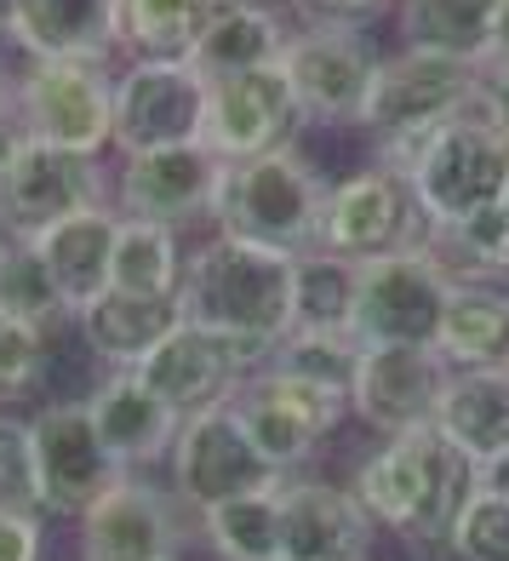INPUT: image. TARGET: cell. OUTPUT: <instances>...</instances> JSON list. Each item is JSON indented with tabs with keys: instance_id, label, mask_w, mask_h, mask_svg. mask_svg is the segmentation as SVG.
Segmentation results:
<instances>
[{
	"instance_id": "5",
	"label": "cell",
	"mask_w": 509,
	"mask_h": 561,
	"mask_svg": "<svg viewBox=\"0 0 509 561\" xmlns=\"http://www.w3.org/2000/svg\"><path fill=\"white\" fill-rule=\"evenodd\" d=\"M406 184L424 213V229L475 218L481 207H498L509 184V144L493 133L475 110L452 115L447 126L429 133L418 161L406 167Z\"/></svg>"
},
{
	"instance_id": "31",
	"label": "cell",
	"mask_w": 509,
	"mask_h": 561,
	"mask_svg": "<svg viewBox=\"0 0 509 561\" xmlns=\"http://www.w3.org/2000/svg\"><path fill=\"white\" fill-rule=\"evenodd\" d=\"M184 236L166 224H143V218H120L115 229V259H109V287L115 293H138V298H177L184 280Z\"/></svg>"
},
{
	"instance_id": "42",
	"label": "cell",
	"mask_w": 509,
	"mask_h": 561,
	"mask_svg": "<svg viewBox=\"0 0 509 561\" xmlns=\"http://www.w3.org/2000/svg\"><path fill=\"white\" fill-rule=\"evenodd\" d=\"M487 64H509V0H498V23H493V58Z\"/></svg>"
},
{
	"instance_id": "34",
	"label": "cell",
	"mask_w": 509,
	"mask_h": 561,
	"mask_svg": "<svg viewBox=\"0 0 509 561\" xmlns=\"http://www.w3.org/2000/svg\"><path fill=\"white\" fill-rule=\"evenodd\" d=\"M355 362H361V344L355 339H315V333H287L281 350L269 355V367L298 373L321 390H338L344 401H349V385H355Z\"/></svg>"
},
{
	"instance_id": "9",
	"label": "cell",
	"mask_w": 509,
	"mask_h": 561,
	"mask_svg": "<svg viewBox=\"0 0 509 561\" xmlns=\"http://www.w3.org/2000/svg\"><path fill=\"white\" fill-rule=\"evenodd\" d=\"M189 510L166 481L120 470L81 516H74V561H184Z\"/></svg>"
},
{
	"instance_id": "40",
	"label": "cell",
	"mask_w": 509,
	"mask_h": 561,
	"mask_svg": "<svg viewBox=\"0 0 509 561\" xmlns=\"http://www.w3.org/2000/svg\"><path fill=\"white\" fill-rule=\"evenodd\" d=\"M0 561H46V522L0 516Z\"/></svg>"
},
{
	"instance_id": "17",
	"label": "cell",
	"mask_w": 509,
	"mask_h": 561,
	"mask_svg": "<svg viewBox=\"0 0 509 561\" xmlns=\"http://www.w3.org/2000/svg\"><path fill=\"white\" fill-rule=\"evenodd\" d=\"M303 133H310V126H303V115L292 104V87H287L281 64L207 81V126H200V144H207L218 161L269 156V149L303 144Z\"/></svg>"
},
{
	"instance_id": "3",
	"label": "cell",
	"mask_w": 509,
	"mask_h": 561,
	"mask_svg": "<svg viewBox=\"0 0 509 561\" xmlns=\"http://www.w3.org/2000/svg\"><path fill=\"white\" fill-rule=\"evenodd\" d=\"M475 81H481V69H470V64L406 53V46L384 53L372 98L361 110V126H355V133L367 138V161L406 178V167L418 161L429 133L475 104Z\"/></svg>"
},
{
	"instance_id": "6",
	"label": "cell",
	"mask_w": 509,
	"mask_h": 561,
	"mask_svg": "<svg viewBox=\"0 0 509 561\" xmlns=\"http://www.w3.org/2000/svg\"><path fill=\"white\" fill-rule=\"evenodd\" d=\"M18 115L35 144L104 161L115 156V64H23L18 58Z\"/></svg>"
},
{
	"instance_id": "14",
	"label": "cell",
	"mask_w": 509,
	"mask_h": 561,
	"mask_svg": "<svg viewBox=\"0 0 509 561\" xmlns=\"http://www.w3.org/2000/svg\"><path fill=\"white\" fill-rule=\"evenodd\" d=\"M86 207H115V172L92 156H69V149L30 138L12 172L0 178V229H7V241H30Z\"/></svg>"
},
{
	"instance_id": "22",
	"label": "cell",
	"mask_w": 509,
	"mask_h": 561,
	"mask_svg": "<svg viewBox=\"0 0 509 561\" xmlns=\"http://www.w3.org/2000/svg\"><path fill=\"white\" fill-rule=\"evenodd\" d=\"M86 413L97 424V442L109 447V458L120 470L166 465L172 436H177V424H184L155 390H143L132 373H109L104 385L86 396Z\"/></svg>"
},
{
	"instance_id": "33",
	"label": "cell",
	"mask_w": 509,
	"mask_h": 561,
	"mask_svg": "<svg viewBox=\"0 0 509 561\" xmlns=\"http://www.w3.org/2000/svg\"><path fill=\"white\" fill-rule=\"evenodd\" d=\"M0 316L35 327L46 339L74 327L63 293L53 287V275L35 259V247H23V241H7V252H0Z\"/></svg>"
},
{
	"instance_id": "1",
	"label": "cell",
	"mask_w": 509,
	"mask_h": 561,
	"mask_svg": "<svg viewBox=\"0 0 509 561\" xmlns=\"http://www.w3.org/2000/svg\"><path fill=\"white\" fill-rule=\"evenodd\" d=\"M344 488L378 533H395L418 561H452V533L470 499L487 488V470L458 453L436 424H424L406 436L372 442Z\"/></svg>"
},
{
	"instance_id": "38",
	"label": "cell",
	"mask_w": 509,
	"mask_h": 561,
	"mask_svg": "<svg viewBox=\"0 0 509 561\" xmlns=\"http://www.w3.org/2000/svg\"><path fill=\"white\" fill-rule=\"evenodd\" d=\"M292 23H321V30H372L395 18V0H281Z\"/></svg>"
},
{
	"instance_id": "35",
	"label": "cell",
	"mask_w": 509,
	"mask_h": 561,
	"mask_svg": "<svg viewBox=\"0 0 509 561\" xmlns=\"http://www.w3.org/2000/svg\"><path fill=\"white\" fill-rule=\"evenodd\" d=\"M0 516L46 522L41 476H35V436H30V419H18V413H0Z\"/></svg>"
},
{
	"instance_id": "30",
	"label": "cell",
	"mask_w": 509,
	"mask_h": 561,
	"mask_svg": "<svg viewBox=\"0 0 509 561\" xmlns=\"http://www.w3.org/2000/svg\"><path fill=\"white\" fill-rule=\"evenodd\" d=\"M355 316V264L338 252H292V333L349 339Z\"/></svg>"
},
{
	"instance_id": "4",
	"label": "cell",
	"mask_w": 509,
	"mask_h": 561,
	"mask_svg": "<svg viewBox=\"0 0 509 561\" xmlns=\"http://www.w3.org/2000/svg\"><path fill=\"white\" fill-rule=\"evenodd\" d=\"M326 184L333 178L303 156V144L269 149V156H252V161H223L212 229L275 252H310L321 236Z\"/></svg>"
},
{
	"instance_id": "10",
	"label": "cell",
	"mask_w": 509,
	"mask_h": 561,
	"mask_svg": "<svg viewBox=\"0 0 509 561\" xmlns=\"http://www.w3.org/2000/svg\"><path fill=\"white\" fill-rule=\"evenodd\" d=\"M452 275L424 247L384 252V259L355 264V316L349 339L361 350L378 344H436L447 310Z\"/></svg>"
},
{
	"instance_id": "13",
	"label": "cell",
	"mask_w": 509,
	"mask_h": 561,
	"mask_svg": "<svg viewBox=\"0 0 509 561\" xmlns=\"http://www.w3.org/2000/svg\"><path fill=\"white\" fill-rule=\"evenodd\" d=\"M207 75L195 64H120L115 69V161L200 144Z\"/></svg>"
},
{
	"instance_id": "25",
	"label": "cell",
	"mask_w": 509,
	"mask_h": 561,
	"mask_svg": "<svg viewBox=\"0 0 509 561\" xmlns=\"http://www.w3.org/2000/svg\"><path fill=\"white\" fill-rule=\"evenodd\" d=\"M177 327H184V304L177 298H138V293H115V287L74 316V333H81L86 355L104 362L109 373H132Z\"/></svg>"
},
{
	"instance_id": "20",
	"label": "cell",
	"mask_w": 509,
	"mask_h": 561,
	"mask_svg": "<svg viewBox=\"0 0 509 561\" xmlns=\"http://www.w3.org/2000/svg\"><path fill=\"white\" fill-rule=\"evenodd\" d=\"M281 561H372L378 527L344 481L281 476Z\"/></svg>"
},
{
	"instance_id": "45",
	"label": "cell",
	"mask_w": 509,
	"mask_h": 561,
	"mask_svg": "<svg viewBox=\"0 0 509 561\" xmlns=\"http://www.w3.org/2000/svg\"><path fill=\"white\" fill-rule=\"evenodd\" d=\"M0 252H7V229H0Z\"/></svg>"
},
{
	"instance_id": "2",
	"label": "cell",
	"mask_w": 509,
	"mask_h": 561,
	"mask_svg": "<svg viewBox=\"0 0 509 561\" xmlns=\"http://www.w3.org/2000/svg\"><path fill=\"white\" fill-rule=\"evenodd\" d=\"M177 304L184 321L246 350L252 367H269V355L292 333V252L207 229L184 252Z\"/></svg>"
},
{
	"instance_id": "12",
	"label": "cell",
	"mask_w": 509,
	"mask_h": 561,
	"mask_svg": "<svg viewBox=\"0 0 509 561\" xmlns=\"http://www.w3.org/2000/svg\"><path fill=\"white\" fill-rule=\"evenodd\" d=\"M424 241V213L413 201V184L401 172L361 161L355 172L326 184V207H321V252H338L349 264L384 259V252H406Z\"/></svg>"
},
{
	"instance_id": "43",
	"label": "cell",
	"mask_w": 509,
	"mask_h": 561,
	"mask_svg": "<svg viewBox=\"0 0 509 561\" xmlns=\"http://www.w3.org/2000/svg\"><path fill=\"white\" fill-rule=\"evenodd\" d=\"M487 488H498V493H509V458H498V465L487 470Z\"/></svg>"
},
{
	"instance_id": "23",
	"label": "cell",
	"mask_w": 509,
	"mask_h": 561,
	"mask_svg": "<svg viewBox=\"0 0 509 561\" xmlns=\"http://www.w3.org/2000/svg\"><path fill=\"white\" fill-rule=\"evenodd\" d=\"M292 12L281 0H218V12L207 23V35L195 41L189 64L223 81V75H246V69H275L292 41Z\"/></svg>"
},
{
	"instance_id": "27",
	"label": "cell",
	"mask_w": 509,
	"mask_h": 561,
	"mask_svg": "<svg viewBox=\"0 0 509 561\" xmlns=\"http://www.w3.org/2000/svg\"><path fill=\"white\" fill-rule=\"evenodd\" d=\"M498 0H395V41L406 53L481 69L493 58Z\"/></svg>"
},
{
	"instance_id": "32",
	"label": "cell",
	"mask_w": 509,
	"mask_h": 561,
	"mask_svg": "<svg viewBox=\"0 0 509 561\" xmlns=\"http://www.w3.org/2000/svg\"><path fill=\"white\" fill-rule=\"evenodd\" d=\"M275 488L212 504L195 516V533L207 539L218 561H281V504H275Z\"/></svg>"
},
{
	"instance_id": "29",
	"label": "cell",
	"mask_w": 509,
	"mask_h": 561,
	"mask_svg": "<svg viewBox=\"0 0 509 561\" xmlns=\"http://www.w3.org/2000/svg\"><path fill=\"white\" fill-rule=\"evenodd\" d=\"M218 0H120L115 53L126 64H189Z\"/></svg>"
},
{
	"instance_id": "36",
	"label": "cell",
	"mask_w": 509,
	"mask_h": 561,
	"mask_svg": "<svg viewBox=\"0 0 509 561\" xmlns=\"http://www.w3.org/2000/svg\"><path fill=\"white\" fill-rule=\"evenodd\" d=\"M46 367H53V344L35 327H23L12 316H0V413L12 401H30L41 390Z\"/></svg>"
},
{
	"instance_id": "11",
	"label": "cell",
	"mask_w": 509,
	"mask_h": 561,
	"mask_svg": "<svg viewBox=\"0 0 509 561\" xmlns=\"http://www.w3.org/2000/svg\"><path fill=\"white\" fill-rule=\"evenodd\" d=\"M235 413L246 424V436L258 442V453L269 458L281 476H303L315 465V453L344 430L349 401L338 390H321L298 373L281 367H258L235 396Z\"/></svg>"
},
{
	"instance_id": "16",
	"label": "cell",
	"mask_w": 509,
	"mask_h": 561,
	"mask_svg": "<svg viewBox=\"0 0 509 561\" xmlns=\"http://www.w3.org/2000/svg\"><path fill=\"white\" fill-rule=\"evenodd\" d=\"M223 190V161L207 144L155 149V156H126L115 161V213L166 224V229H212Z\"/></svg>"
},
{
	"instance_id": "7",
	"label": "cell",
	"mask_w": 509,
	"mask_h": 561,
	"mask_svg": "<svg viewBox=\"0 0 509 561\" xmlns=\"http://www.w3.org/2000/svg\"><path fill=\"white\" fill-rule=\"evenodd\" d=\"M378 64L384 46L372 30H321V23H298L287 53H281V75L292 87V104L303 115V126H361V110L372 98Z\"/></svg>"
},
{
	"instance_id": "46",
	"label": "cell",
	"mask_w": 509,
	"mask_h": 561,
	"mask_svg": "<svg viewBox=\"0 0 509 561\" xmlns=\"http://www.w3.org/2000/svg\"><path fill=\"white\" fill-rule=\"evenodd\" d=\"M0 46H7V35H0Z\"/></svg>"
},
{
	"instance_id": "19",
	"label": "cell",
	"mask_w": 509,
	"mask_h": 561,
	"mask_svg": "<svg viewBox=\"0 0 509 561\" xmlns=\"http://www.w3.org/2000/svg\"><path fill=\"white\" fill-rule=\"evenodd\" d=\"M252 373L258 367L246 362V350H235L229 339L207 333V327H195V321H184L166 344H155L132 367L138 385L155 390L177 419H195V413H207V407H229Z\"/></svg>"
},
{
	"instance_id": "44",
	"label": "cell",
	"mask_w": 509,
	"mask_h": 561,
	"mask_svg": "<svg viewBox=\"0 0 509 561\" xmlns=\"http://www.w3.org/2000/svg\"><path fill=\"white\" fill-rule=\"evenodd\" d=\"M498 207H504V218H509V184H504V201H498Z\"/></svg>"
},
{
	"instance_id": "39",
	"label": "cell",
	"mask_w": 509,
	"mask_h": 561,
	"mask_svg": "<svg viewBox=\"0 0 509 561\" xmlns=\"http://www.w3.org/2000/svg\"><path fill=\"white\" fill-rule=\"evenodd\" d=\"M470 110L509 144V64H481V81H475V104Z\"/></svg>"
},
{
	"instance_id": "28",
	"label": "cell",
	"mask_w": 509,
	"mask_h": 561,
	"mask_svg": "<svg viewBox=\"0 0 509 561\" xmlns=\"http://www.w3.org/2000/svg\"><path fill=\"white\" fill-rule=\"evenodd\" d=\"M436 430L464 458H475L481 470L509 458V367L452 373V385L436 407Z\"/></svg>"
},
{
	"instance_id": "8",
	"label": "cell",
	"mask_w": 509,
	"mask_h": 561,
	"mask_svg": "<svg viewBox=\"0 0 509 561\" xmlns=\"http://www.w3.org/2000/svg\"><path fill=\"white\" fill-rule=\"evenodd\" d=\"M275 481H281V470L246 436L235 401L207 407V413L177 424L172 453H166V488L189 516H200L212 504H229V499H246V493H269Z\"/></svg>"
},
{
	"instance_id": "15",
	"label": "cell",
	"mask_w": 509,
	"mask_h": 561,
	"mask_svg": "<svg viewBox=\"0 0 509 561\" xmlns=\"http://www.w3.org/2000/svg\"><path fill=\"white\" fill-rule=\"evenodd\" d=\"M452 385V362L436 344H378L361 350L349 385V419H361L378 442L436 424V407Z\"/></svg>"
},
{
	"instance_id": "41",
	"label": "cell",
	"mask_w": 509,
	"mask_h": 561,
	"mask_svg": "<svg viewBox=\"0 0 509 561\" xmlns=\"http://www.w3.org/2000/svg\"><path fill=\"white\" fill-rule=\"evenodd\" d=\"M23 144H30V126H23V115H18V98L7 92L0 98V178L12 172V161L23 156Z\"/></svg>"
},
{
	"instance_id": "24",
	"label": "cell",
	"mask_w": 509,
	"mask_h": 561,
	"mask_svg": "<svg viewBox=\"0 0 509 561\" xmlns=\"http://www.w3.org/2000/svg\"><path fill=\"white\" fill-rule=\"evenodd\" d=\"M115 229L120 213L115 207H86L74 218H58L53 229H41L23 247H35V259L46 264L53 287L63 293L69 316H81L92 298L109 293V259H115Z\"/></svg>"
},
{
	"instance_id": "37",
	"label": "cell",
	"mask_w": 509,
	"mask_h": 561,
	"mask_svg": "<svg viewBox=\"0 0 509 561\" xmlns=\"http://www.w3.org/2000/svg\"><path fill=\"white\" fill-rule=\"evenodd\" d=\"M452 561H509V493L481 488L452 533Z\"/></svg>"
},
{
	"instance_id": "18",
	"label": "cell",
	"mask_w": 509,
	"mask_h": 561,
	"mask_svg": "<svg viewBox=\"0 0 509 561\" xmlns=\"http://www.w3.org/2000/svg\"><path fill=\"white\" fill-rule=\"evenodd\" d=\"M35 436V476H41V504L53 522H74L81 510L120 476L109 447L97 442V424L86 401H53L30 419Z\"/></svg>"
},
{
	"instance_id": "21",
	"label": "cell",
	"mask_w": 509,
	"mask_h": 561,
	"mask_svg": "<svg viewBox=\"0 0 509 561\" xmlns=\"http://www.w3.org/2000/svg\"><path fill=\"white\" fill-rule=\"evenodd\" d=\"M120 0H0V35L23 64H115Z\"/></svg>"
},
{
	"instance_id": "26",
	"label": "cell",
	"mask_w": 509,
	"mask_h": 561,
	"mask_svg": "<svg viewBox=\"0 0 509 561\" xmlns=\"http://www.w3.org/2000/svg\"><path fill=\"white\" fill-rule=\"evenodd\" d=\"M436 350L452 373L509 367V280H452Z\"/></svg>"
}]
</instances>
